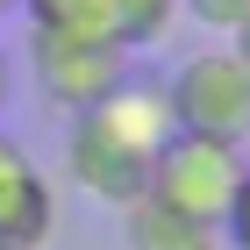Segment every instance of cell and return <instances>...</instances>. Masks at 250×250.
Listing matches in <instances>:
<instances>
[{
    "label": "cell",
    "instance_id": "8",
    "mask_svg": "<svg viewBox=\"0 0 250 250\" xmlns=\"http://www.w3.org/2000/svg\"><path fill=\"white\" fill-rule=\"evenodd\" d=\"M179 7H186V21L208 29V36H236L250 21V0H179Z\"/></svg>",
    "mask_w": 250,
    "mask_h": 250
},
{
    "label": "cell",
    "instance_id": "3",
    "mask_svg": "<svg viewBox=\"0 0 250 250\" xmlns=\"http://www.w3.org/2000/svg\"><path fill=\"white\" fill-rule=\"evenodd\" d=\"M165 100H172V122L193 129V136H222V143H243L250 136V64L229 43L186 50L179 72L165 79Z\"/></svg>",
    "mask_w": 250,
    "mask_h": 250
},
{
    "label": "cell",
    "instance_id": "6",
    "mask_svg": "<svg viewBox=\"0 0 250 250\" xmlns=\"http://www.w3.org/2000/svg\"><path fill=\"white\" fill-rule=\"evenodd\" d=\"M122 250H229V243H222V229L186 222V214H172L165 200L136 193L129 208H122Z\"/></svg>",
    "mask_w": 250,
    "mask_h": 250
},
{
    "label": "cell",
    "instance_id": "11",
    "mask_svg": "<svg viewBox=\"0 0 250 250\" xmlns=\"http://www.w3.org/2000/svg\"><path fill=\"white\" fill-rule=\"evenodd\" d=\"M229 50H236V58L250 64V21H243V29H236V36H229Z\"/></svg>",
    "mask_w": 250,
    "mask_h": 250
},
{
    "label": "cell",
    "instance_id": "5",
    "mask_svg": "<svg viewBox=\"0 0 250 250\" xmlns=\"http://www.w3.org/2000/svg\"><path fill=\"white\" fill-rule=\"evenodd\" d=\"M58 229V186L21 136L0 129V250H43Z\"/></svg>",
    "mask_w": 250,
    "mask_h": 250
},
{
    "label": "cell",
    "instance_id": "9",
    "mask_svg": "<svg viewBox=\"0 0 250 250\" xmlns=\"http://www.w3.org/2000/svg\"><path fill=\"white\" fill-rule=\"evenodd\" d=\"M222 243H229V250H250V165H243V186H236L229 214H222Z\"/></svg>",
    "mask_w": 250,
    "mask_h": 250
},
{
    "label": "cell",
    "instance_id": "4",
    "mask_svg": "<svg viewBox=\"0 0 250 250\" xmlns=\"http://www.w3.org/2000/svg\"><path fill=\"white\" fill-rule=\"evenodd\" d=\"M129 58L122 43L107 36H72V29H29V79L43 86V100L58 107V115H79V107H93L107 86L129 79Z\"/></svg>",
    "mask_w": 250,
    "mask_h": 250
},
{
    "label": "cell",
    "instance_id": "1",
    "mask_svg": "<svg viewBox=\"0 0 250 250\" xmlns=\"http://www.w3.org/2000/svg\"><path fill=\"white\" fill-rule=\"evenodd\" d=\"M172 100H165V79H143L129 72L122 86L93 100V107H79L72 115V136H64V179H72L86 200L100 208H129L143 179H150V157L165 150V136H172Z\"/></svg>",
    "mask_w": 250,
    "mask_h": 250
},
{
    "label": "cell",
    "instance_id": "12",
    "mask_svg": "<svg viewBox=\"0 0 250 250\" xmlns=\"http://www.w3.org/2000/svg\"><path fill=\"white\" fill-rule=\"evenodd\" d=\"M15 7H21V0H0V15H15Z\"/></svg>",
    "mask_w": 250,
    "mask_h": 250
},
{
    "label": "cell",
    "instance_id": "10",
    "mask_svg": "<svg viewBox=\"0 0 250 250\" xmlns=\"http://www.w3.org/2000/svg\"><path fill=\"white\" fill-rule=\"evenodd\" d=\"M7 100H15V64H7V50H0V122H7Z\"/></svg>",
    "mask_w": 250,
    "mask_h": 250
},
{
    "label": "cell",
    "instance_id": "2",
    "mask_svg": "<svg viewBox=\"0 0 250 250\" xmlns=\"http://www.w3.org/2000/svg\"><path fill=\"white\" fill-rule=\"evenodd\" d=\"M243 143H222V136H193V129H172L165 136V150L150 157V179H143V193L150 200H165L172 214H186V222H208V229H222V214H229L236 186H243Z\"/></svg>",
    "mask_w": 250,
    "mask_h": 250
},
{
    "label": "cell",
    "instance_id": "7",
    "mask_svg": "<svg viewBox=\"0 0 250 250\" xmlns=\"http://www.w3.org/2000/svg\"><path fill=\"white\" fill-rule=\"evenodd\" d=\"M115 7V36L129 43V50H150V43L172 36V21H179V0H107Z\"/></svg>",
    "mask_w": 250,
    "mask_h": 250
}]
</instances>
